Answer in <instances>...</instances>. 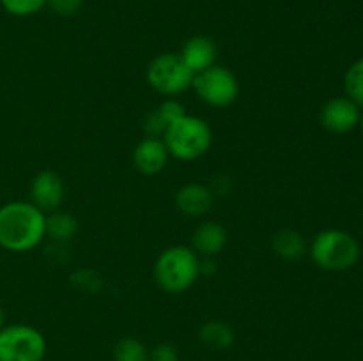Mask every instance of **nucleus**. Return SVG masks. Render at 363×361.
<instances>
[{"mask_svg": "<svg viewBox=\"0 0 363 361\" xmlns=\"http://www.w3.org/2000/svg\"><path fill=\"white\" fill-rule=\"evenodd\" d=\"M169 156V149H167L163 138L145 137L135 147L133 163L138 172L145 173V176H155L165 168Z\"/></svg>", "mask_w": 363, "mask_h": 361, "instance_id": "nucleus-10", "label": "nucleus"}, {"mask_svg": "<svg viewBox=\"0 0 363 361\" xmlns=\"http://www.w3.org/2000/svg\"><path fill=\"white\" fill-rule=\"evenodd\" d=\"M347 98L353 99L357 105H363V59L351 64L344 78Z\"/></svg>", "mask_w": 363, "mask_h": 361, "instance_id": "nucleus-18", "label": "nucleus"}, {"mask_svg": "<svg viewBox=\"0 0 363 361\" xmlns=\"http://www.w3.org/2000/svg\"><path fill=\"white\" fill-rule=\"evenodd\" d=\"M169 154L181 161H194L209 151L213 142V131L204 119L195 115H184L169 124L163 133Z\"/></svg>", "mask_w": 363, "mask_h": 361, "instance_id": "nucleus-3", "label": "nucleus"}, {"mask_svg": "<svg viewBox=\"0 0 363 361\" xmlns=\"http://www.w3.org/2000/svg\"><path fill=\"white\" fill-rule=\"evenodd\" d=\"M202 343L216 350L229 349L234 343V331L229 324L222 321H209L199 331Z\"/></svg>", "mask_w": 363, "mask_h": 361, "instance_id": "nucleus-15", "label": "nucleus"}, {"mask_svg": "<svg viewBox=\"0 0 363 361\" xmlns=\"http://www.w3.org/2000/svg\"><path fill=\"white\" fill-rule=\"evenodd\" d=\"M155 280L165 292L179 294L190 289L199 278L201 262L197 253L188 246H170L156 258Z\"/></svg>", "mask_w": 363, "mask_h": 361, "instance_id": "nucleus-2", "label": "nucleus"}, {"mask_svg": "<svg viewBox=\"0 0 363 361\" xmlns=\"http://www.w3.org/2000/svg\"><path fill=\"white\" fill-rule=\"evenodd\" d=\"M273 251L286 260H298L307 251V243L303 236L294 230H280L273 237Z\"/></svg>", "mask_w": 363, "mask_h": 361, "instance_id": "nucleus-14", "label": "nucleus"}, {"mask_svg": "<svg viewBox=\"0 0 363 361\" xmlns=\"http://www.w3.org/2000/svg\"><path fill=\"white\" fill-rule=\"evenodd\" d=\"M149 85L163 96H176L191 87L195 74L183 62L179 53H162L147 66Z\"/></svg>", "mask_w": 363, "mask_h": 361, "instance_id": "nucleus-6", "label": "nucleus"}, {"mask_svg": "<svg viewBox=\"0 0 363 361\" xmlns=\"http://www.w3.org/2000/svg\"><path fill=\"white\" fill-rule=\"evenodd\" d=\"M213 204L211 191L201 183L184 184L176 193V205L183 214L202 216L209 211Z\"/></svg>", "mask_w": 363, "mask_h": 361, "instance_id": "nucleus-12", "label": "nucleus"}, {"mask_svg": "<svg viewBox=\"0 0 363 361\" xmlns=\"http://www.w3.org/2000/svg\"><path fill=\"white\" fill-rule=\"evenodd\" d=\"M64 191H66V188H64L62 177L52 170H43L32 179V204L41 209L43 212L55 211L62 204Z\"/></svg>", "mask_w": 363, "mask_h": 361, "instance_id": "nucleus-9", "label": "nucleus"}, {"mask_svg": "<svg viewBox=\"0 0 363 361\" xmlns=\"http://www.w3.org/2000/svg\"><path fill=\"white\" fill-rule=\"evenodd\" d=\"M48 0H0L4 9L14 16H28L38 13Z\"/></svg>", "mask_w": 363, "mask_h": 361, "instance_id": "nucleus-19", "label": "nucleus"}, {"mask_svg": "<svg viewBox=\"0 0 363 361\" xmlns=\"http://www.w3.org/2000/svg\"><path fill=\"white\" fill-rule=\"evenodd\" d=\"M158 112L162 113V117L165 119L167 124H172L174 120H177V119H181V117L186 115L184 105L183 103L177 101V99H165V101L158 106Z\"/></svg>", "mask_w": 363, "mask_h": 361, "instance_id": "nucleus-21", "label": "nucleus"}, {"mask_svg": "<svg viewBox=\"0 0 363 361\" xmlns=\"http://www.w3.org/2000/svg\"><path fill=\"white\" fill-rule=\"evenodd\" d=\"M113 360L116 361H149V350L140 340L133 336L121 338L113 347Z\"/></svg>", "mask_w": 363, "mask_h": 361, "instance_id": "nucleus-17", "label": "nucleus"}, {"mask_svg": "<svg viewBox=\"0 0 363 361\" xmlns=\"http://www.w3.org/2000/svg\"><path fill=\"white\" fill-rule=\"evenodd\" d=\"M360 105L347 96L333 98L321 108V124L332 133H347L360 124Z\"/></svg>", "mask_w": 363, "mask_h": 361, "instance_id": "nucleus-8", "label": "nucleus"}, {"mask_svg": "<svg viewBox=\"0 0 363 361\" xmlns=\"http://www.w3.org/2000/svg\"><path fill=\"white\" fill-rule=\"evenodd\" d=\"M46 340L28 324L4 326L0 329V361H43Z\"/></svg>", "mask_w": 363, "mask_h": 361, "instance_id": "nucleus-5", "label": "nucleus"}, {"mask_svg": "<svg viewBox=\"0 0 363 361\" xmlns=\"http://www.w3.org/2000/svg\"><path fill=\"white\" fill-rule=\"evenodd\" d=\"M48 4L60 16H73L80 11L84 0H48Z\"/></svg>", "mask_w": 363, "mask_h": 361, "instance_id": "nucleus-23", "label": "nucleus"}, {"mask_svg": "<svg viewBox=\"0 0 363 361\" xmlns=\"http://www.w3.org/2000/svg\"><path fill=\"white\" fill-rule=\"evenodd\" d=\"M4 328V311H2V308H0V329Z\"/></svg>", "mask_w": 363, "mask_h": 361, "instance_id": "nucleus-24", "label": "nucleus"}, {"mask_svg": "<svg viewBox=\"0 0 363 361\" xmlns=\"http://www.w3.org/2000/svg\"><path fill=\"white\" fill-rule=\"evenodd\" d=\"M46 236V214L32 202L14 200L0 207V246L7 251L34 250Z\"/></svg>", "mask_w": 363, "mask_h": 361, "instance_id": "nucleus-1", "label": "nucleus"}, {"mask_svg": "<svg viewBox=\"0 0 363 361\" xmlns=\"http://www.w3.org/2000/svg\"><path fill=\"white\" fill-rule=\"evenodd\" d=\"M149 361H179V353L170 343H158L149 353Z\"/></svg>", "mask_w": 363, "mask_h": 361, "instance_id": "nucleus-22", "label": "nucleus"}, {"mask_svg": "<svg viewBox=\"0 0 363 361\" xmlns=\"http://www.w3.org/2000/svg\"><path fill=\"white\" fill-rule=\"evenodd\" d=\"M227 243V230L216 222H204L195 229L191 237V250L197 253L213 257L220 253Z\"/></svg>", "mask_w": 363, "mask_h": 361, "instance_id": "nucleus-13", "label": "nucleus"}, {"mask_svg": "<svg viewBox=\"0 0 363 361\" xmlns=\"http://www.w3.org/2000/svg\"><path fill=\"white\" fill-rule=\"evenodd\" d=\"M191 87L199 98L208 105L223 108L233 105L240 94V84L236 74L223 66H211L194 76Z\"/></svg>", "mask_w": 363, "mask_h": 361, "instance_id": "nucleus-7", "label": "nucleus"}, {"mask_svg": "<svg viewBox=\"0 0 363 361\" xmlns=\"http://www.w3.org/2000/svg\"><path fill=\"white\" fill-rule=\"evenodd\" d=\"M311 255L315 264L326 271H346L357 264L360 246L351 234L328 229L314 237Z\"/></svg>", "mask_w": 363, "mask_h": 361, "instance_id": "nucleus-4", "label": "nucleus"}, {"mask_svg": "<svg viewBox=\"0 0 363 361\" xmlns=\"http://www.w3.org/2000/svg\"><path fill=\"white\" fill-rule=\"evenodd\" d=\"M360 124H362V131H363V115H360Z\"/></svg>", "mask_w": 363, "mask_h": 361, "instance_id": "nucleus-25", "label": "nucleus"}, {"mask_svg": "<svg viewBox=\"0 0 363 361\" xmlns=\"http://www.w3.org/2000/svg\"><path fill=\"white\" fill-rule=\"evenodd\" d=\"M78 232V222L69 212H53L46 216V236L57 241H67Z\"/></svg>", "mask_w": 363, "mask_h": 361, "instance_id": "nucleus-16", "label": "nucleus"}, {"mask_svg": "<svg viewBox=\"0 0 363 361\" xmlns=\"http://www.w3.org/2000/svg\"><path fill=\"white\" fill-rule=\"evenodd\" d=\"M169 124L165 122V119L162 117V113L158 112V108L155 112H149L144 119V131L147 137H163V133L167 131Z\"/></svg>", "mask_w": 363, "mask_h": 361, "instance_id": "nucleus-20", "label": "nucleus"}, {"mask_svg": "<svg viewBox=\"0 0 363 361\" xmlns=\"http://www.w3.org/2000/svg\"><path fill=\"white\" fill-rule=\"evenodd\" d=\"M179 57L194 74L215 66L216 45L208 35H194L184 42Z\"/></svg>", "mask_w": 363, "mask_h": 361, "instance_id": "nucleus-11", "label": "nucleus"}]
</instances>
